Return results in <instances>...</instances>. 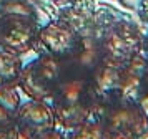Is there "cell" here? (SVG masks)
<instances>
[{
	"label": "cell",
	"instance_id": "cell-16",
	"mask_svg": "<svg viewBox=\"0 0 148 139\" xmlns=\"http://www.w3.org/2000/svg\"><path fill=\"white\" fill-rule=\"evenodd\" d=\"M28 2H32V3H42V2H45V0H28Z\"/></svg>",
	"mask_w": 148,
	"mask_h": 139
},
{
	"label": "cell",
	"instance_id": "cell-14",
	"mask_svg": "<svg viewBox=\"0 0 148 139\" xmlns=\"http://www.w3.org/2000/svg\"><path fill=\"white\" fill-rule=\"evenodd\" d=\"M143 55H145V56H147L148 58V35H145V37H143Z\"/></svg>",
	"mask_w": 148,
	"mask_h": 139
},
{
	"label": "cell",
	"instance_id": "cell-15",
	"mask_svg": "<svg viewBox=\"0 0 148 139\" xmlns=\"http://www.w3.org/2000/svg\"><path fill=\"white\" fill-rule=\"evenodd\" d=\"M52 2H55V3H73L77 0H52Z\"/></svg>",
	"mask_w": 148,
	"mask_h": 139
},
{
	"label": "cell",
	"instance_id": "cell-4",
	"mask_svg": "<svg viewBox=\"0 0 148 139\" xmlns=\"http://www.w3.org/2000/svg\"><path fill=\"white\" fill-rule=\"evenodd\" d=\"M63 78L65 71L60 60L47 55H37L22 66L18 90L30 99L50 101Z\"/></svg>",
	"mask_w": 148,
	"mask_h": 139
},
{
	"label": "cell",
	"instance_id": "cell-10",
	"mask_svg": "<svg viewBox=\"0 0 148 139\" xmlns=\"http://www.w3.org/2000/svg\"><path fill=\"white\" fill-rule=\"evenodd\" d=\"M22 66L20 55L0 46V88L18 86Z\"/></svg>",
	"mask_w": 148,
	"mask_h": 139
},
{
	"label": "cell",
	"instance_id": "cell-1",
	"mask_svg": "<svg viewBox=\"0 0 148 139\" xmlns=\"http://www.w3.org/2000/svg\"><path fill=\"white\" fill-rule=\"evenodd\" d=\"M40 28L38 15L28 0H3L0 3V46L23 55L34 50Z\"/></svg>",
	"mask_w": 148,
	"mask_h": 139
},
{
	"label": "cell",
	"instance_id": "cell-9",
	"mask_svg": "<svg viewBox=\"0 0 148 139\" xmlns=\"http://www.w3.org/2000/svg\"><path fill=\"white\" fill-rule=\"evenodd\" d=\"M20 103L18 86L0 88V132H5L15 126V116Z\"/></svg>",
	"mask_w": 148,
	"mask_h": 139
},
{
	"label": "cell",
	"instance_id": "cell-11",
	"mask_svg": "<svg viewBox=\"0 0 148 139\" xmlns=\"http://www.w3.org/2000/svg\"><path fill=\"white\" fill-rule=\"evenodd\" d=\"M67 139H110L101 124L92 116L82 124L75 126L67 134Z\"/></svg>",
	"mask_w": 148,
	"mask_h": 139
},
{
	"label": "cell",
	"instance_id": "cell-6",
	"mask_svg": "<svg viewBox=\"0 0 148 139\" xmlns=\"http://www.w3.org/2000/svg\"><path fill=\"white\" fill-rule=\"evenodd\" d=\"M83 35L73 25L63 20H57L38 28L34 50L37 55H47L65 61L78 50Z\"/></svg>",
	"mask_w": 148,
	"mask_h": 139
},
{
	"label": "cell",
	"instance_id": "cell-12",
	"mask_svg": "<svg viewBox=\"0 0 148 139\" xmlns=\"http://www.w3.org/2000/svg\"><path fill=\"white\" fill-rule=\"evenodd\" d=\"M138 93H140V99H148V58L145 56V63L141 68L140 81H138Z\"/></svg>",
	"mask_w": 148,
	"mask_h": 139
},
{
	"label": "cell",
	"instance_id": "cell-2",
	"mask_svg": "<svg viewBox=\"0 0 148 139\" xmlns=\"http://www.w3.org/2000/svg\"><path fill=\"white\" fill-rule=\"evenodd\" d=\"M57 124L63 129H73L93 116V101L88 79L65 76L50 98Z\"/></svg>",
	"mask_w": 148,
	"mask_h": 139
},
{
	"label": "cell",
	"instance_id": "cell-7",
	"mask_svg": "<svg viewBox=\"0 0 148 139\" xmlns=\"http://www.w3.org/2000/svg\"><path fill=\"white\" fill-rule=\"evenodd\" d=\"M53 108L50 101L28 99L20 103L15 116V129L22 139H42L57 129Z\"/></svg>",
	"mask_w": 148,
	"mask_h": 139
},
{
	"label": "cell",
	"instance_id": "cell-5",
	"mask_svg": "<svg viewBox=\"0 0 148 139\" xmlns=\"http://www.w3.org/2000/svg\"><path fill=\"white\" fill-rule=\"evenodd\" d=\"M103 61L115 66H127L143 52V35L128 22L115 23L100 40Z\"/></svg>",
	"mask_w": 148,
	"mask_h": 139
},
{
	"label": "cell",
	"instance_id": "cell-13",
	"mask_svg": "<svg viewBox=\"0 0 148 139\" xmlns=\"http://www.w3.org/2000/svg\"><path fill=\"white\" fill-rule=\"evenodd\" d=\"M42 139H67V134H63L60 129H53L52 132H48L47 136Z\"/></svg>",
	"mask_w": 148,
	"mask_h": 139
},
{
	"label": "cell",
	"instance_id": "cell-8",
	"mask_svg": "<svg viewBox=\"0 0 148 139\" xmlns=\"http://www.w3.org/2000/svg\"><path fill=\"white\" fill-rule=\"evenodd\" d=\"M103 63V55L100 48V40L93 37H83L78 50L68 60L62 61L65 76L90 79L97 68Z\"/></svg>",
	"mask_w": 148,
	"mask_h": 139
},
{
	"label": "cell",
	"instance_id": "cell-3",
	"mask_svg": "<svg viewBox=\"0 0 148 139\" xmlns=\"http://www.w3.org/2000/svg\"><path fill=\"white\" fill-rule=\"evenodd\" d=\"M110 139H141L148 134V114L141 103L118 99L93 113Z\"/></svg>",
	"mask_w": 148,
	"mask_h": 139
}]
</instances>
